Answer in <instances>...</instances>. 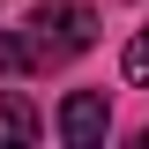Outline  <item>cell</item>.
Returning <instances> with one entry per match:
<instances>
[{"label":"cell","mask_w":149,"mask_h":149,"mask_svg":"<svg viewBox=\"0 0 149 149\" xmlns=\"http://www.w3.org/2000/svg\"><path fill=\"white\" fill-rule=\"evenodd\" d=\"M45 134V119H37V104L22 90H0V142H37Z\"/></svg>","instance_id":"cell-3"},{"label":"cell","mask_w":149,"mask_h":149,"mask_svg":"<svg viewBox=\"0 0 149 149\" xmlns=\"http://www.w3.org/2000/svg\"><path fill=\"white\" fill-rule=\"evenodd\" d=\"M104 134H112V112H104L97 90H74L67 104H60V142H67V149H97Z\"/></svg>","instance_id":"cell-2"},{"label":"cell","mask_w":149,"mask_h":149,"mask_svg":"<svg viewBox=\"0 0 149 149\" xmlns=\"http://www.w3.org/2000/svg\"><path fill=\"white\" fill-rule=\"evenodd\" d=\"M127 82H149V22L127 37Z\"/></svg>","instance_id":"cell-4"},{"label":"cell","mask_w":149,"mask_h":149,"mask_svg":"<svg viewBox=\"0 0 149 149\" xmlns=\"http://www.w3.org/2000/svg\"><path fill=\"white\" fill-rule=\"evenodd\" d=\"M97 45V8L82 0H37L22 30H0V74H30V67H67Z\"/></svg>","instance_id":"cell-1"}]
</instances>
